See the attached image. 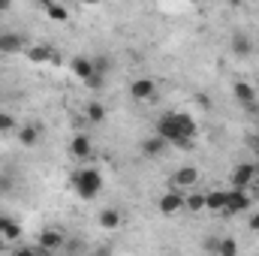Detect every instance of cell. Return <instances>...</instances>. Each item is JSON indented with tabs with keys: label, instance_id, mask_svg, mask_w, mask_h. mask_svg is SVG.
<instances>
[{
	"label": "cell",
	"instance_id": "cell-1",
	"mask_svg": "<svg viewBox=\"0 0 259 256\" xmlns=\"http://www.w3.org/2000/svg\"><path fill=\"white\" fill-rule=\"evenodd\" d=\"M157 133H160L169 145H184V148H190V142H193V136L199 133V127H196V121L187 112H169V115H163V118L157 121Z\"/></svg>",
	"mask_w": 259,
	"mask_h": 256
},
{
	"label": "cell",
	"instance_id": "cell-2",
	"mask_svg": "<svg viewBox=\"0 0 259 256\" xmlns=\"http://www.w3.org/2000/svg\"><path fill=\"white\" fill-rule=\"evenodd\" d=\"M72 184H75V193L81 199H94L103 190V172L100 169H81V172L72 175Z\"/></svg>",
	"mask_w": 259,
	"mask_h": 256
},
{
	"label": "cell",
	"instance_id": "cell-3",
	"mask_svg": "<svg viewBox=\"0 0 259 256\" xmlns=\"http://www.w3.org/2000/svg\"><path fill=\"white\" fill-rule=\"evenodd\" d=\"M250 208V193L241 190V187H229L226 190V214H241V211H247Z\"/></svg>",
	"mask_w": 259,
	"mask_h": 256
},
{
	"label": "cell",
	"instance_id": "cell-4",
	"mask_svg": "<svg viewBox=\"0 0 259 256\" xmlns=\"http://www.w3.org/2000/svg\"><path fill=\"white\" fill-rule=\"evenodd\" d=\"M256 175H259L256 163H238V166H235V172H232V178H229V184H232V187L247 190V187L256 181Z\"/></svg>",
	"mask_w": 259,
	"mask_h": 256
},
{
	"label": "cell",
	"instance_id": "cell-5",
	"mask_svg": "<svg viewBox=\"0 0 259 256\" xmlns=\"http://www.w3.org/2000/svg\"><path fill=\"white\" fill-rule=\"evenodd\" d=\"M61 247H64V229L49 226V229H42V232H39V250L52 253V250H61Z\"/></svg>",
	"mask_w": 259,
	"mask_h": 256
},
{
	"label": "cell",
	"instance_id": "cell-6",
	"mask_svg": "<svg viewBox=\"0 0 259 256\" xmlns=\"http://www.w3.org/2000/svg\"><path fill=\"white\" fill-rule=\"evenodd\" d=\"M154 94H157V84H154V78H136V81L130 84V97H133V100H139V103H145V100H154Z\"/></svg>",
	"mask_w": 259,
	"mask_h": 256
},
{
	"label": "cell",
	"instance_id": "cell-7",
	"mask_svg": "<svg viewBox=\"0 0 259 256\" xmlns=\"http://www.w3.org/2000/svg\"><path fill=\"white\" fill-rule=\"evenodd\" d=\"M157 208H160L163 214H178V211L184 208V196H181V190H178V187H172V190L160 199V205H157Z\"/></svg>",
	"mask_w": 259,
	"mask_h": 256
},
{
	"label": "cell",
	"instance_id": "cell-8",
	"mask_svg": "<svg viewBox=\"0 0 259 256\" xmlns=\"http://www.w3.org/2000/svg\"><path fill=\"white\" fill-rule=\"evenodd\" d=\"M196 181H199V169H193V166H184V169H178V172L169 178V184L178 187V190H181V187H193Z\"/></svg>",
	"mask_w": 259,
	"mask_h": 256
},
{
	"label": "cell",
	"instance_id": "cell-9",
	"mask_svg": "<svg viewBox=\"0 0 259 256\" xmlns=\"http://www.w3.org/2000/svg\"><path fill=\"white\" fill-rule=\"evenodd\" d=\"M166 148H169V142H166L160 133H154V136H148V139L142 142V154H145V157H160Z\"/></svg>",
	"mask_w": 259,
	"mask_h": 256
},
{
	"label": "cell",
	"instance_id": "cell-10",
	"mask_svg": "<svg viewBox=\"0 0 259 256\" xmlns=\"http://www.w3.org/2000/svg\"><path fill=\"white\" fill-rule=\"evenodd\" d=\"M94 72H97V69H94V61H91V58H81V55H78V58H72V75H75V78L91 81V78H94Z\"/></svg>",
	"mask_w": 259,
	"mask_h": 256
},
{
	"label": "cell",
	"instance_id": "cell-11",
	"mask_svg": "<svg viewBox=\"0 0 259 256\" xmlns=\"http://www.w3.org/2000/svg\"><path fill=\"white\" fill-rule=\"evenodd\" d=\"M232 94H235V100L244 103V106H250V103L256 100V88H253L250 81H235V84H232Z\"/></svg>",
	"mask_w": 259,
	"mask_h": 256
},
{
	"label": "cell",
	"instance_id": "cell-12",
	"mask_svg": "<svg viewBox=\"0 0 259 256\" xmlns=\"http://www.w3.org/2000/svg\"><path fill=\"white\" fill-rule=\"evenodd\" d=\"M69 151H72L75 160H88V157H91V139H88V136H75V139L69 142Z\"/></svg>",
	"mask_w": 259,
	"mask_h": 256
},
{
	"label": "cell",
	"instance_id": "cell-13",
	"mask_svg": "<svg viewBox=\"0 0 259 256\" xmlns=\"http://www.w3.org/2000/svg\"><path fill=\"white\" fill-rule=\"evenodd\" d=\"M232 52H235L238 58H250V55H253V42H250V36L235 33V36H232Z\"/></svg>",
	"mask_w": 259,
	"mask_h": 256
},
{
	"label": "cell",
	"instance_id": "cell-14",
	"mask_svg": "<svg viewBox=\"0 0 259 256\" xmlns=\"http://www.w3.org/2000/svg\"><path fill=\"white\" fill-rule=\"evenodd\" d=\"M21 46H24V39H21L18 33H3V36H0V52H6V55L21 52Z\"/></svg>",
	"mask_w": 259,
	"mask_h": 256
},
{
	"label": "cell",
	"instance_id": "cell-15",
	"mask_svg": "<svg viewBox=\"0 0 259 256\" xmlns=\"http://www.w3.org/2000/svg\"><path fill=\"white\" fill-rule=\"evenodd\" d=\"M205 208H208V211H223V208H226V190L205 193Z\"/></svg>",
	"mask_w": 259,
	"mask_h": 256
},
{
	"label": "cell",
	"instance_id": "cell-16",
	"mask_svg": "<svg viewBox=\"0 0 259 256\" xmlns=\"http://www.w3.org/2000/svg\"><path fill=\"white\" fill-rule=\"evenodd\" d=\"M52 49L49 46H33V49H27V58L33 61V64H46V61H52Z\"/></svg>",
	"mask_w": 259,
	"mask_h": 256
},
{
	"label": "cell",
	"instance_id": "cell-17",
	"mask_svg": "<svg viewBox=\"0 0 259 256\" xmlns=\"http://www.w3.org/2000/svg\"><path fill=\"white\" fill-rule=\"evenodd\" d=\"M121 223V214L115 211V208H106V211H100V226L103 229H115Z\"/></svg>",
	"mask_w": 259,
	"mask_h": 256
},
{
	"label": "cell",
	"instance_id": "cell-18",
	"mask_svg": "<svg viewBox=\"0 0 259 256\" xmlns=\"http://www.w3.org/2000/svg\"><path fill=\"white\" fill-rule=\"evenodd\" d=\"M0 235L3 238H18L21 235V226L15 220H9V217H0Z\"/></svg>",
	"mask_w": 259,
	"mask_h": 256
},
{
	"label": "cell",
	"instance_id": "cell-19",
	"mask_svg": "<svg viewBox=\"0 0 259 256\" xmlns=\"http://www.w3.org/2000/svg\"><path fill=\"white\" fill-rule=\"evenodd\" d=\"M18 142H21V145H27V148H30V145H36V142H39V127H21Z\"/></svg>",
	"mask_w": 259,
	"mask_h": 256
},
{
	"label": "cell",
	"instance_id": "cell-20",
	"mask_svg": "<svg viewBox=\"0 0 259 256\" xmlns=\"http://www.w3.org/2000/svg\"><path fill=\"white\" fill-rule=\"evenodd\" d=\"M184 208H187V211H205V193H190V196H184Z\"/></svg>",
	"mask_w": 259,
	"mask_h": 256
},
{
	"label": "cell",
	"instance_id": "cell-21",
	"mask_svg": "<svg viewBox=\"0 0 259 256\" xmlns=\"http://www.w3.org/2000/svg\"><path fill=\"white\" fill-rule=\"evenodd\" d=\"M88 121H94V124L106 121V106H103V103H91V106H88Z\"/></svg>",
	"mask_w": 259,
	"mask_h": 256
},
{
	"label": "cell",
	"instance_id": "cell-22",
	"mask_svg": "<svg viewBox=\"0 0 259 256\" xmlns=\"http://www.w3.org/2000/svg\"><path fill=\"white\" fill-rule=\"evenodd\" d=\"M46 9H49V18H52V21H66V18H69L66 6H61V3H49Z\"/></svg>",
	"mask_w": 259,
	"mask_h": 256
},
{
	"label": "cell",
	"instance_id": "cell-23",
	"mask_svg": "<svg viewBox=\"0 0 259 256\" xmlns=\"http://www.w3.org/2000/svg\"><path fill=\"white\" fill-rule=\"evenodd\" d=\"M15 130V118L9 112H0V133H12Z\"/></svg>",
	"mask_w": 259,
	"mask_h": 256
},
{
	"label": "cell",
	"instance_id": "cell-24",
	"mask_svg": "<svg viewBox=\"0 0 259 256\" xmlns=\"http://www.w3.org/2000/svg\"><path fill=\"white\" fill-rule=\"evenodd\" d=\"M217 250H220L223 256H226V253H235V250H238V244H235V241H220V244H217Z\"/></svg>",
	"mask_w": 259,
	"mask_h": 256
},
{
	"label": "cell",
	"instance_id": "cell-25",
	"mask_svg": "<svg viewBox=\"0 0 259 256\" xmlns=\"http://www.w3.org/2000/svg\"><path fill=\"white\" fill-rule=\"evenodd\" d=\"M94 69H97L100 75H103V72H109V58H97V61H94Z\"/></svg>",
	"mask_w": 259,
	"mask_h": 256
},
{
	"label": "cell",
	"instance_id": "cell-26",
	"mask_svg": "<svg viewBox=\"0 0 259 256\" xmlns=\"http://www.w3.org/2000/svg\"><path fill=\"white\" fill-rule=\"evenodd\" d=\"M250 229H253V232H259V214H253V217H250Z\"/></svg>",
	"mask_w": 259,
	"mask_h": 256
},
{
	"label": "cell",
	"instance_id": "cell-27",
	"mask_svg": "<svg viewBox=\"0 0 259 256\" xmlns=\"http://www.w3.org/2000/svg\"><path fill=\"white\" fill-rule=\"evenodd\" d=\"M3 9H9V0H0V12H3Z\"/></svg>",
	"mask_w": 259,
	"mask_h": 256
},
{
	"label": "cell",
	"instance_id": "cell-28",
	"mask_svg": "<svg viewBox=\"0 0 259 256\" xmlns=\"http://www.w3.org/2000/svg\"><path fill=\"white\" fill-rule=\"evenodd\" d=\"M39 3H46V6H49V3H55V0H39Z\"/></svg>",
	"mask_w": 259,
	"mask_h": 256
},
{
	"label": "cell",
	"instance_id": "cell-29",
	"mask_svg": "<svg viewBox=\"0 0 259 256\" xmlns=\"http://www.w3.org/2000/svg\"><path fill=\"white\" fill-rule=\"evenodd\" d=\"M78 3H97V0H78Z\"/></svg>",
	"mask_w": 259,
	"mask_h": 256
}]
</instances>
